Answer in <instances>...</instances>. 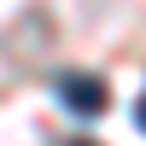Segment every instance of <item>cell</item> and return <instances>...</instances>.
<instances>
[{
  "instance_id": "obj_1",
  "label": "cell",
  "mask_w": 146,
  "mask_h": 146,
  "mask_svg": "<svg viewBox=\"0 0 146 146\" xmlns=\"http://www.w3.org/2000/svg\"><path fill=\"white\" fill-rule=\"evenodd\" d=\"M58 105L76 111V117H100L105 105H111V94H105V82L88 76V70H64V76H58Z\"/></svg>"
}]
</instances>
